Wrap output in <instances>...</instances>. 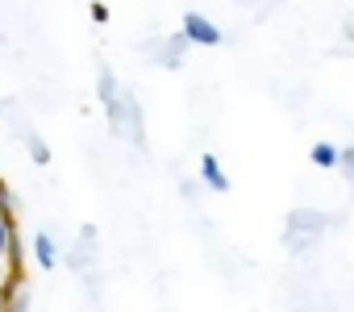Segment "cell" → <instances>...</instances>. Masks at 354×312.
<instances>
[{
	"label": "cell",
	"mask_w": 354,
	"mask_h": 312,
	"mask_svg": "<svg viewBox=\"0 0 354 312\" xmlns=\"http://www.w3.org/2000/svg\"><path fill=\"white\" fill-rule=\"evenodd\" d=\"M342 179H346V188L354 192V142L350 146H337V167H333Z\"/></svg>",
	"instance_id": "4"
},
{
	"label": "cell",
	"mask_w": 354,
	"mask_h": 312,
	"mask_svg": "<svg viewBox=\"0 0 354 312\" xmlns=\"http://www.w3.org/2000/svg\"><path fill=\"white\" fill-rule=\"evenodd\" d=\"M188 26H192V38H201V42H217V30H213L209 21H201V17H188Z\"/></svg>",
	"instance_id": "5"
},
{
	"label": "cell",
	"mask_w": 354,
	"mask_h": 312,
	"mask_svg": "<svg viewBox=\"0 0 354 312\" xmlns=\"http://www.w3.org/2000/svg\"><path fill=\"white\" fill-rule=\"evenodd\" d=\"M308 159H313V167H321V171H333V167H337V146L321 137V142H313Z\"/></svg>",
	"instance_id": "3"
},
{
	"label": "cell",
	"mask_w": 354,
	"mask_h": 312,
	"mask_svg": "<svg viewBox=\"0 0 354 312\" xmlns=\"http://www.w3.org/2000/svg\"><path fill=\"white\" fill-rule=\"evenodd\" d=\"M342 34H346V42H354V13H346V26H342Z\"/></svg>",
	"instance_id": "7"
},
{
	"label": "cell",
	"mask_w": 354,
	"mask_h": 312,
	"mask_svg": "<svg viewBox=\"0 0 354 312\" xmlns=\"http://www.w3.org/2000/svg\"><path fill=\"white\" fill-rule=\"evenodd\" d=\"M30 300V254L21 233V213L9 179L0 175V312H26Z\"/></svg>",
	"instance_id": "1"
},
{
	"label": "cell",
	"mask_w": 354,
	"mask_h": 312,
	"mask_svg": "<svg viewBox=\"0 0 354 312\" xmlns=\"http://www.w3.org/2000/svg\"><path fill=\"white\" fill-rule=\"evenodd\" d=\"M329 225H333V217L321 213V208H292V213H288V225H283V246H288V254H292V258H304V254L325 237Z\"/></svg>",
	"instance_id": "2"
},
{
	"label": "cell",
	"mask_w": 354,
	"mask_h": 312,
	"mask_svg": "<svg viewBox=\"0 0 354 312\" xmlns=\"http://www.w3.org/2000/svg\"><path fill=\"white\" fill-rule=\"evenodd\" d=\"M205 179H209L217 192H225V175L217 171V163H213V159H205Z\"/></svg>",
	"instance_id": "6"
}]
</instances>
